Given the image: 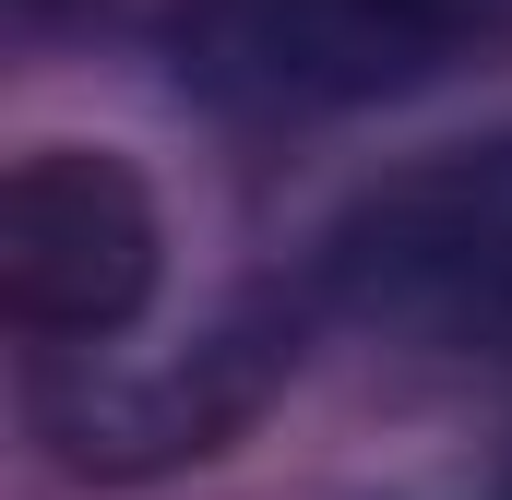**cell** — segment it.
I'll list each match as a JSON object with an SVG mask.
<instances>
[{"instance_id": "cell-3", "label": "cell", "mask_w": 512, "mask_h": 500, "mask_svg": "<svg viewBox=\"0 0 512 500\" xmlns=\"http://www.w3.org/2000/svg\"><path fill=\"white\" fill-rule=\"evenodd\" d=\"M167 274V227H155V191L131 179L108 143H36L0 191V298L24 334H60V346H108L143 322Z\"/></svg>"}, {"instance_id": "cell-4", "label": "cell", "mask_w": 512, "mask_h": 500, "mask_svg": "<svg viewBox=\"0 0 512 500\" xmlns=\"http://www.w3.org/2000/svg\"><path fill=\"white\" fill-rule=\"evenodd\" d=\"M286 358H298V322L286 310H227L191 346H167L143 370L96 381L84 405H60V453L96 465V477H143V465L215 453L227 429H251V405L286 381Z\"/></svg>"}, {"instance_id": "cell-5", "label": "cell", "mask_w": 512, "mask_h": 500, "mask_svg": "<svg viewBox=\"0 0 512 500\" xmlns=\"http://www.w3.org/2000/svg\"><path fill=\"white\" fill-rule=\"evenodd\" d=\"M441 500H512V477H489V489H441Z\"/></svg>"}, {"instance_id": "cell-1", "label": "cell", "mask_w": 512, "mask_h": 500, "mask_svg": "<svg viewBox=\"0 0 512 500\" xmlns=\"http://www.w3.org/2000/svg\"><path fill=\"white\" fill-rule=\"evenodd\" d=\"M310 298L358 334H393V346H501L512 334V120L346 191L310 239Z\"/></svg>"}, {"instance_id": "cell-2", "label": "cell", "mask_w": 512, "mask_h": 500, "mask_svg": "<svg viewBox=\"0 0 512 500\" xmlns=\"http://www.w3.org/2000/svg\"><path fill=\"white\" fill-rule=\"evenodd\" d=\"M512 36V0H179V72L262 120H334L453 84Z\"/></svg>"}]
</instances>
